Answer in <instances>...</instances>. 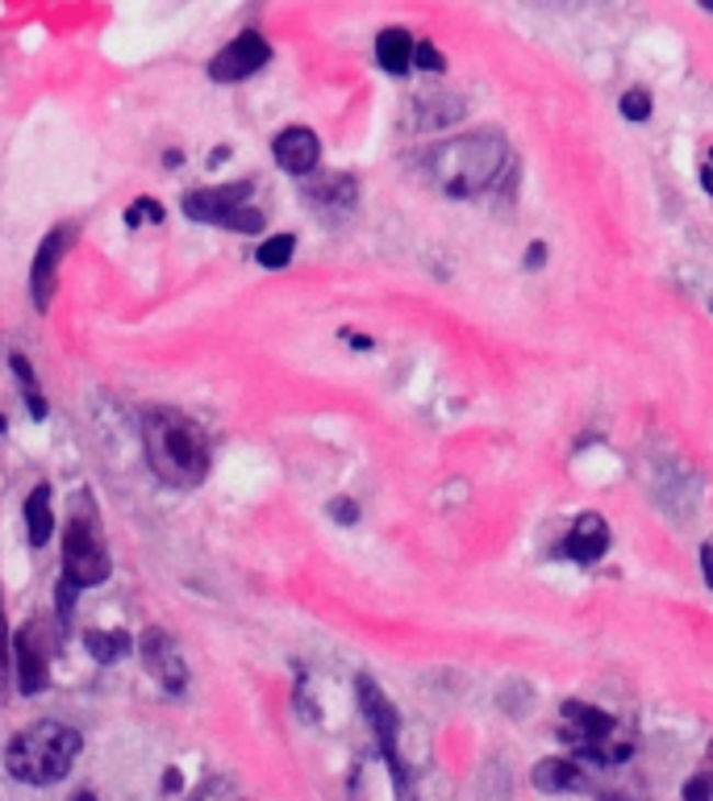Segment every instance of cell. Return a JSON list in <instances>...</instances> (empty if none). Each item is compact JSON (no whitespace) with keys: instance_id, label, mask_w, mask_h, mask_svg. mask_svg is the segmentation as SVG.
I'll list each match as a JSON object with an SVG mask.
<instances>
[{"instance_id":"6da1fadb","label":"cell","mask_w":713,"mask_h":801,"mask_svg":"<svg viewBox=\"0 0 713 801\" xmlns=\"http://www.w3.org/2000/svg\"><path fill=\"white\" fill-rule=\"evenodd\" d=\"M143 451L150 472L171 488H196L210 476V443L205 430L180 409H147L143 418Z\"/></svg>"},{"instance_id":"7a4b0ae2","label":"cell","mask_w":713,"mask_h":801,"mask_svg":"<svg viewBox=\"0 0 713 801\" xmlns=\"http://www.w3.org/2000/svg\"><path fill=\"white\" fill-rule=\"evenodd\" d=\"M430 163V180L439 184L446 196H480L484 189L497 184V176L509 171V147L497 129H480V134H463L451 143L426 155Z\"/></svg>"},{"instance_id":"3957f363","label":"cell","mask_w":713,"mask_h":801,"mask_svg":"<svg viewBox=\"0 0 713 801\" xmlns=\"http://www.w3.org/2000/svg\"><path fill=\"white\" fill-rule=\"evenodd\" d=\"M80 752H84L80 731L46 718V722H34L13 735V743L4 747V768L13 780L46 789V785H59L76 768Z\"/></svg>"},{"instance_id":"277c9868","label":"cell","mask_w":713,"mask_h":801,"mask_svg":"<svg viewBox=\"0 0 713 801\" xmlns=\"http://www.w3.org/2000/svg\"><path fill=\"white\" fill-rule=\"evenodd\" d=\"M64 580L71 589H92V585H105L109 580V551L84 522H71V527H67Z\"/></svg>"},{"instance_id":"5b68a950","label":"cell","mask_w":713,"mask_h":801,"mask_svg":"<svg viewBox=\"0 0 713 801\" xmlns=\"http://www.w3.org/2000/svg\"><path fill=\"white\" fill-rule=\"evenodd\" d=\"M355 693H359V710L367 718V726H372V735H376L380 752H384L388 768H393V777H397V785H405V768H400V756H397V731H400L397 706L384 697V689H380L372 676H359Z\"/></svg>"},{"instance_id":"8992f818","label":"cell","mask_w":713,"mask_h":801,"mask_svg":"<svg viewBox=\"0 0 713 801\" xmlns=\"http://www.w3.org/2000/svg\"><path fill=\"white\" fill-rule=\"evenodd\" d=\"M71 242H76V226H71V222H59V226L43 238V247L34 251V263H30V296H34L38 314H46L50 301H55V293H59V263L67 259Z\"/></svg>"},{"instance_id":"52a82bcc","label":"cell","mask_w":713,"mask_h":801,"mask_svg":"<svg viewBox=\"0 0 713 801\" xmlns=\"http://www.w3.org/2000/svg\"><path fill=\"white\" fill-rule=\"evenodd\" d=\"M272 46L259 30H242L234 43H226L210 59V76L217 84H234V80H251L259 67H268Z\"/></svg>"},{"instance_id":"ba28073f","label":"cell","mask_w":713,"mask_h":801,"mask_svg":"<svg viewBox=\"0 0 713 801\" xmlns=\"http://www.w3.org/2000/svg\"><path fill=\"white\" fill-rule=\"evenodd\" d=\"M251 180H238V184H217V189H192L184 196V213L192 222H210V226H230L234 213L251 205Z\"/></svg>"},{"instance_id":"9c48e42d","label":"cell","mask_w":713,"mask_h":801,"mask_svg":"<svg viewBox=\"0 0 713 801\" xmlns=\"http://www.w3.org/2000/svg\"><path fill=\"white\" fill-rule=\"evenodd\" d=\"M138 652H143V664L147 673L159 680V689L171 697H180L189 689V668H184V655L176 647V639L168 631H147L138 639Z\"/></svg>"},{"instance_id":"30bf717a","label":"cell","mask_w":713,"mask_h":801,"mask_svg":"<svg viewBox=\"0 0 713 801\" xmlns=\"http://www.w3.org/2000/svg\"><path fill=\"white\" fill-rule=\"evenodd\" d=\"M46 680H50V639L43 622H25L18 631V693H43Z\"/></svg>"},{"instance_id":"8fae6325","label":"cell","mask_w":713,"mask_h":801,"mask_svg":"<svg viewBox=\"0 0 713 801\" xmlns=\"http://www.w3.org/2000/svg\"><path fill=\"white\" fill-rule=\"evenodd\" d=\"M272 155L275 163H280V171H288V176H314L317 163H321V143H317V134L309 126H288L275 134Z\"/></svg>"},{"instance_id":"7c38bea8","label":"cell","mask_w":713,"mask_h":801,"mask_svg":"<svg viewBox=\"0 0 713 801\" xmlns=\"http://www.w3.org/2000/svg\"><path fill=\"white\" fill-rule=\"evenodd\" d=\"M606 551H609V522L601 518V514H580V518H576V527L567 530L564 555L588 568V564H597Z\"/></svg>"},{"instance_id":"4fadbf2b","label":"cell","mask_w":713,"mask_h":801,"mask_svg":"<svg viewBox=\"0 0 713 801\" xmlns=\"http://www.w3.org/2000/svg\"><path fill=\"white\" fill-rule=\"evenodd\" d=\"M309 205H314L321 217H342V213L355 210L359 201V184L351 176H321L317 184H309Z\"/></svg>"},{"instance_id":"5bb4252c","label":"cell","mask_w":713,"mask_h":801,"mask_svg":"<svg viewBox=\"0 0 713 801\" xmlns=\"http://www.w3.org/2000/svg\"><path fill=\"white\" fill-rule=\"evenodd\" d=\"M564 718L571 722L564 731V738H571V743H601V738H613V731H618L613 714L597 710V706H585V701H564Z\"/></svg>"},{"instance_id":"9a60e30c","label":"cell","mask_w":713,"mask_h":801,"mask_svg":"<svg viewBox=\"0 0 713 801\" xmlns=\"http://www.w3.org/2000/svg\"><path fill=\"white\" fill-rule=\"evenodd\" d=\"M376 64L388 71V76H405L409 67H414V38H409V30H380L376 38Z\"/></svg>"},{"instance_id":"2e32d148","label":"cell","mask_w":713,"mask_h":801,"mask_svg":"<svg viewBox=\"0 0 713 801\" xmlns=\"http://www.w3.org/2000/svg\"><path fill=\"white\" fill-rule=\"evenodd\" d=\"M534 789L539 793H571V789H585V772L571 759H539L534 764Z\"/></svg>"},{"instance_id":"e0dca14e","label":"cell","mask_w":713,"mask_h":801,"mask_svg":"<svg viewBox=\"0 0 713 801\" xmlns=\"http://www.w3.org/2000/svg\"><path fill=\"white\" fill-rule=\"evenodd\" d=\"M25 530H30V543L46 548L50 534H55V509H50V485H38L25 497Z\"/></svg>"},{"instance_id":"ac0fdd59","label":"cell","mask_w":713,"mask_h":801,"mask_svg":"<svg viewBox=\"0 0 713 801\" xmlns=\"http://www.w3.org/2000/svg\"><path fill=\"white\" fill-rule=\"evenodd\" d=\"M84 647L101 668H109V664H117V659H126L134 652V639L126 631H92L84 634Z\"/></svg>"},{"instance_id":"d6986e66","label":"cell","mask_w":713,"mask_h":801,"mask_svg":"<svg viewBox=\"0 0 713 801\" xmlns=\"http://www.w3.org/2000/svg\"><path fill=\"white\" fill-rule=\"evenodd\" d=\"M9 368H13V376H18V384H22V397H25L30 418H34V422H43V418H46V397H43V388H38V376H34L30 359H25V356H9Z\"/></svg>"},{"instance_id":"ffe728a7","label":"cell","mask_w":713,"mask_h":801,"mask_svg":"<svg viewBox=\"0 0 713 801\" xmlns=\"http://www.w3.org/2000/svg\"><path fill=\"white\" fill-rule=\"evenodd\" d=\"M293 251H296V234H272L268 242H259L254 259H259L268 272H280V268L293 263Z\"/></svg>"},{"instance_id":"44dd1931","label":"cell","mask_w":713,"mask_h":801,"mask_svg":"<svg viewBox=\"0 0 713 801\" xmlns=\"http://www.w3.org/2000/svg\"><path fill=\"white\" fill-rule=\"evenodd\" d=\"M634 756V747L630 743H580V759H588V764H622V759Z\"/></svg>"},{"instance_id":"7402d4cb","label":"cell","mask_w":713,"mask_h":801,"mask_svg":"<svg viewBox=\"0 0 713 801\" xmlns=\"http://www.w3.org/2000/svg\"><path fill=\"white\" fill-rule=\"evenodd\" d=\"M143 222H163V205L155 201V196H138L134 205L126 210V226L129 230H138Z\"/></svg>"},{"instance_id":"603a6c76","label":"cell","mask_w":713,"mask_h":801,"mask_svg":"<svg viewBox=\"0 0 713 801\" xmlns=\"http://www.w3.org/2000/svg\"><path fill=\"white\" fill-rule=\"evenodd\" d=\"M622 117L626 122H647L650 117V92L647 88H630L622 97Z\"/></svg>"},{"instance_id":"cb8c5ba5","label":"cell","mask_w":713,"mask_h":801,"mask_svg":"<svg viewBox=\"0 0 713 801\" xmlns=\"http://www.w3.org/2000/svg\"><path fill=\"white\" fill-rule=\"evenodd\" d=\"M9 673H13V659H9V622H4V597H0V701L9 697Z\"/></svg>"},{"instance_id":"d4e9b609","label":"cell","mask_w":713,"mask_h":801,"mask_svg":"<svg viewBox=\"0 0 713 801\" xmlns=\"http://www.w3.org/2000/svg\"><path fill=\"white\" fill-rule=\"evenodd\" d=\"M414 64H418L421 71H434V76H439L442 67H446V59H442V50L434 43H414Z\"/></svg>"},{"instance_id":"484cf974","label":"cell","mask_w":713,"mask_h":801,"mask_svg":"<svg viewBox=\"0 0 713 801\" xmlns=\"http://www.w3.org/2000/svg\"><path fill=\"white\" fill-rule=\"evenodd\" d=\"M680 801H713V777L710 772H697L692 780H684Z\"/></svg>"},{"instance_id":"4316f807","label":"cell","mask_w":713,"mask_h":801,"mask_svg":"<svg viewBox=\"0 0 713 801\" xmlns=\"http://www.w3.org/2000/svg\"><path fill=\"white\" fill-rule=\"evenodd\" d=\"M330 518H335V522H342V527H355V522H359V506L351 501V497H338L335 506H330Z\"/></svg>"},{"instance_id":"83f0119b","label":"cell","mask_w":713,"mask_h":801,"mask_svg":"<svg viewBox=\"0 0 713 801\" xmlns=\"http://www.w3.org/2000/svg\"><path fill=\"white\" fill-rule=\"evenodd\" d=\"M71 597H76V589H71V585H67V580H59V622H71V610H76V606H71Z\"/></svg>"},{"instance_id":"f1b7e54d","label":"cell","mask_w":713,"mask_h":801,"mask_svg":"<svg viewBox=\"0 0 713 801\" xmlns=\"http://www.w3.org/2000/svg\"><path fill=\"white\" fill-rule=\"evenodd\" d=\"M546 263V242H530V251H525V268L530 272H539Z\"/></svg>"},{"instance_id":"f546056e","label":"cell","mask_w":713,"mask_h":801,"mask_svg":"<svg viewBox=\"0 0 713 801\" xmlns=\"http://www.w3.org/2000/svg\"><path fill=\"white\" fill-rule=\"evenodd\" d=\"M701 564H705V580H710V589H713V543L710 548H701Z\"/></svg>"},{"instance_id":"4dcf8cb0","label":"cell","mask_w":713,"mask_h":801,"mask_svg":"<svg viewBox=\"0 0 713 801\" xmlns=\"http://www.w3.org/2000/svg\"><path fill=\"white\" fill-rule=\"evenodd\" d=\"M342 335H347V342H351V347H359V351H367V347H372V338L355 335V330H342Z\"/></svg>"},{"instance_id":"1f68e13d","label":"cell","mask_w":713,"mask_h":801,"mask_svg":"<svg viewBox=\"0 0 713 801\" xmlns=\"http://www.w3.org/2000/svg\"><path fill=\"white\" fill-rule=\"evenodd\" d=\"M180 789V772L171 768V772H163V793H176Z\"/></svg>"},{"instance_id":"d6a6232c","label":"cell","mask_w":713,"mask_h":801,"mask_svg":"<svg viewBox=\"0 0 713 801\" xmlns=\"http://www.w3.org/2000/svg\"><path fill=\"white\" fill-rule=\"evenodd\" d=\"M67 801H105V798H97L92 789H80V793H71V798H67Z\"/></svg>"},{"instance_id":"836d02e7","label":"cell","mask_w":713,"mask_h":801,"mask_svg":"<svg viewBox=\"0 0 713 801\" xmlns=\"http://www.w3.org/2000/svg\"><path fill=\"white\" fill-rule=\"evenodd\" d=\"M701 184H705V192H710V196H713V168L701 171Z\"/></svg>"},{"instance_id":"e575fe53","label":"cell","mask_w":713,"mask_h":801,"mask_svg":"<svg viewBox=\"0 0 713 801\" xmlns=\"http://www.w3.org/2000/svg\"><path fill=\"white\" fill-rule=\"evenodd\" d=\"M0 430H4V414H0Z\"/></svg>"},{"instance_id":"d590c367","label":"cell","mask_w":713,"mask_h":801,"mask_svg":"<svg viewBox=\"0 0 713 801\" xmlns=\"http://www.w3.org/2000/svg\"><path fill=\"white\" fill-rule=\"evenodd\" d=\"M606 801H622V798H606Z\"/></svg>"},{"instance_id":"8d00e7d4","label":"cell","mask_w":713,"mask_h":801,"mask_svg":"<svg viewBox=\"0 0 713 801\" xmlns=\"http://www.w3.org/2000/svg\"><path fill=\"white\" fill-rule=\"evenodd\" d=\"M710 159H713V150H710Z\"/></svg>"}]
</instances>
